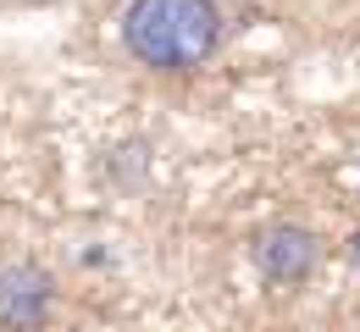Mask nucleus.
<instances>
[{
  "mask_svg": "<svg viewBox=\"0 0 360 332\" xmlns=\"http://www.w3.org/2000/svg\"><path fill=\"white\" fill-rule=\"evenodd\" d=\"M316 260H321V244H316L311 227L277 222V227H266V233L255 238V266L266 272L271 283H283V288L305 283V277L316 272Z\"/></svg>",
  "mask_w": 360,
  "mask_h": 332,
  "instance_id": "obj_3",
  "label": "nucleus"
},
{
  "mask_svg": "<svg viewBox=\"0 0 360 332\" xmlns=\"http://www.w3.org/2000/svg\"><path fill=\"white\" fill-rule=\"evenodd\" d=\"M122 39L150 72H194L222 45V11L217 0H134Z\"/></svg>",
  "mask_w": 360,
  "mask_h": 332,
  "instance_id": "obj_1",
  "label": "nucleus"
},
{
  "mask_svg": "<svg viewBox=\"0 0 360 332\" xmlns=\"http://www.w3.org/2000/svg\"><path fill=\"white\" fill-rule=\"evenodd\" d=\"M56 310V277L34 260L0 266V332H39Z\"/></svg>",
  "mask_w": 360,
  "mask_h": 332,
  "instance_id": "obj_2",
  "label": "nucleus"
}]
</instances>
